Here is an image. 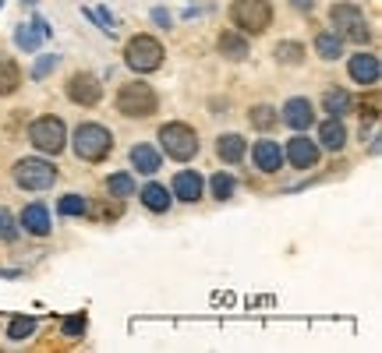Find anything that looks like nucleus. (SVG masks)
Returning <instances> with one entry per match:
<instances>
[{"mask_svg":"<svg viewBox=\"0 0 382 353\" xmlns=\"http://www.w3.org/2000/svg\"><path fill=\"white\" fill-rule=\"evenodd\" d=\"M138 191V180L128 174V170H117V174L106 176V194H113V198H131Z\"/></svg>","mask_w":382,"mask_h":353,"instance_id":"25","label":"nucleus"},{"mask_svg":"<svg viewBox=\"0 0 382 353\" xmlns=\"http://www.w3.org/2000/svg\"><path fill=\"white\" fill-rule=\"evenodd\" d=\"M149 18H153V25H156V28H170V25H174V14H170L167 7H153V11H149Z\"/></svg>","mask_w":382,"mask_h":353,"instance_id":"35","label":"nucleus"},{"mask_svg":"<svg viewBox=\"0 0 382 353\" xmlns=\"http://www.w3.org/2000/svg\"><path fill=\"white\" fill-rule=\"evenodd\" d=\"M244 152H248V142H244L241 135H220V138H216V156H220V163L237 167V163L244 159Z\"/></svg>","mask_w":382,"mask_h":353,"instance_id":"20","label":"nucleus"},{"mask_svg":"<svg viewBox=\"0 0 382 353\" xmlns=\"http://www.w3.org/2000/svg\"><path fill=\"white\" fill-rule=\"evenodd\" d=\"M142 205L149 209V212H170V201H174V194H170V187L167 184H160V180H149V184H142Z\"/></svg>","mask_w":382,"mask_h":353,"instance_id":"19","label":"nucleus"},{"mask_svg":"<svg viewBox=\"0 0 382 353\" xmlns=\"http://www.w3.org/2000/svg\"><path fill=\"white\" fill-rule=\"evenodd\" d=\"M170 194L181 198L185 205H198L202 194H205V176L198 174V170H181V174L174 176V184H170Z\"/></svg>","mask_w":382,"mask_h":353,"instance_id":"13","label":"nucleus"},{"mask_svg":"<svg viewBox=\"0 0 382 353\" xmlns=\"http://www.w3.org/2000/svg\"><path fill=\"white\" fill-rule=\"evenodd\" d=\"M21 7H36V0H21Z\"/></svg>","mask_w":382,"mask_h":353,"instance_id":"37","label":"nucleus"},{"mask_svg":"<svg viewBox=\"0 0 382 353\" xmlns=\"http://www.w3.org/2000/svg\"><path fill=\"white\" fill-rule=\"evenodd\" d=\"M347 71H351V78L358 85H379V75H382L376 53H354L351 64H347Z\"/></svg>","mask_w":382,"mask_h":353,"instance_id":"17","label":"nucleus"},{"mask_svg":"<svg viewBox=\"0 0 382 353\" xmlns=\"http://www.w3.org/2000/svg\"><path fill=\"white\" fill-rule=\"evenodd\" d=\"M319 159H322V149H319V142H311L304 131H297L284 145V163H290L294 170H315Z\"/></svg>","mask_w":382,"mask_h":353,"instance_id":"10","label":"nucleus"},{"mask_svg":"<svg viewBox=\"0 0 382 353\" xmlns=\"http://www.w3.org/2000/svg\"><path fill=\"white\" fill-rule=\"evenodd\" d=\"M29 142H32V149L43 152V156H61V152L68 149V124H64L57 113H43V117L32 120Z\"/></svg>","mask_w":382,"mask_h":353,"instance_id":"3","label":"nucleus"},{"mask_svg":"<svg viewBox=\"0 0 382 353\" xmlns=\"http://www.w3.org/2000/svg\"><path fill=\"white\" fill-rule=\"evenodd\" d=\"M329 21H333V32L340 39H351V43H368L372 39V28H368V18L358 4H333L329 7Z\"/></svg>","mask_w":382,"mask_h":353,"instance_id":"6","label":"nucleus"},{"mask_svg":"<svg viewBox=\"0 0 382 353\" xmlns=\"http://www.w3.org/2000/svg\"><path fill=\"white\" fill-rule=\"evenodd\" d=\"M18 226H21L25 233H32V237H50V230H53L50 205H46V201H29V205L21 209V216H18Z\"/></svg>","mask_w":382,"mask_h":353,"instance_id":"11","label":"nucleus"},{"mask_svg":"<svg viewBox=\"0 0 382 353\" xmlns=\"http://www.w3.org/2000/svg\"><path fill=\"white\" fill-rule=\"evenodd\" d=\"M64 95L75 102V106H82V110H93L103 102V82L89 75V71H78V75H71L68 78V85H64Z\"/></svg>","mask_w":382,"mask_h":353,"instance_id":"9","label":"nucleus"},{"mask_svg":"<svg viewBox=\"0 0 382 353\" xmlns=\"http://www.w3.org/2000/svg\"><path fill=\"white\" fill-rule=\"evenodd\" d=\"M57 167L50 163V159H39V156H29V159H18L14 167H11V180H14V187H21V191H50L53 184H57Z\"/></svg>","mask_w":382,"mask_h":353,"instance_id":"4","label":"nucleus"},{"mask_svg":"<svg viewBox=\"0 0 382 353\" xmlns=\"http://www.w3.org/2000/svg\"><path fill=\"white\" fill-rule=\"evenodd\" d=\"M131 167L138 170V176H156L160 167H163V152L156 145H149V142H138L131 149Z\"/></svg>","mask_w":382,"mask_h":353,"instance_id":"18","label":"nucleus"},{"mask_svg":"<svg viewBox=\"0 0 382 353\" xmlns=\"http://www.w3.org/2000/svg\"><path fill=\"white\" fill-rule=\"evenodd\" d=\"M290 7H294L297 14H311V11H315V0H290Z\"/></svg>","mask_w":382,"mask_h":353,"instance_id":"36","label":"nucleus"},{"mask_svg":"<svg viewBox=\"0 0 382 353\" xmlns=\"http://www.w3.org/2000/svg\"><path fill=\"white\" fill-rule=\"evenodd\" d=\"M216 50H220L227 60L241 64V60H248V53H252V43H248V36H244V32L223 28V32H220V39H216Z\"/></svg>","mask_w":382,"mask_h":353,"instance_id":"15","label":"nucleus"},{"mask_svg":"<svg viewBox=\"0 0 382 353\" xmlns=\"http://www.w3.org/2000/svg\"><path fill=\"white\" fill-rule=\"evenodd\" d=\"M315 53L322 60H340L344 57V39L336 32H315Z\"/></svg>","mask_w":382,"mask_h":353,"instance_id":"23","label":"nucleus"},{"mask_svg":"<svg viewBox=\"0 0 382 353\" xmlns=\"http://www.w3.org/2000/svg\"><path fill=\"white\" fill-rule=\"evenodd\" d=\"M160 152H167L177 163H188L198 156V131L191 124H181V120L163 124L160 127Z\"/></svg>","mask_w":382,"mask_h":353,"instance_id":"5","label":"nucleus"},{"mask_svg":"<svg viewBox=\"0 0 382 353\" xmlns=\"http://www.w3.org/2000/svg\"><path fill=\"white\" fill-rule=\"evenodd\" d=\"M273 57L286 64V68H297V64H304V43H297V39H280L277 43V50H273Z\"/></svg>","mask_w":382,"mask_h":353,"instance_id":"26","label":"nucleus"},{"mask_svg":"<svg viewBox=\"0 0 382 353\" xmlns=\"http://www.w3.org/2000/svg\"><path fill=\"white\" fill-rule=\"evenodd\" d=\"M319 149H326V152H344V149H347L344 117H326V120L319 124Z\"/></svg>","mask_w":382,"mask_h":353,"instance_id":"16","label":"nucleus"},{"mask_svg":"<svg viewBox=\"0 0 382 353\" xmlns=\"http://www.w3.org/2000/svg\"><path fill=\"white\" fill-rule=\"evenodd\" d=\"M86 329H89L86 315H68V318H64V325H61V332H64L68 339H78V336H86Z\"/></svg>","mask_w":382,"mask_h":353,"instance_id":"32","label":"nucleus"},{"mask_svg":"<svg viewBox=\"0 0 382 353\" xmlns=\"http://www.w3.org/2000/svg\"><path fill=\"white\" fill-rule=\"evenodd\" d=\"M230 18H234L237 32L259 36L273 21V4L269 0H230Z\"/></svg>","mask_w":382,"mask_h":353,"instance_id":"8","label":"nucleus"},{"mask_svg":"<svg viewBox=\"0 0 382 353\" xmlns=\"http://www.w3.org/2000/svg\"><path fill=\"white\" fill-rule=\"evenodd\" d=\"M57 64H61V57L57 53H43V57H36V64H32V82H43V78H50L53 71H57Z\"/></svg>","mask_w":382,"mask_h":353,"instance_id":"31","label":"nucleus"},{"mask_svg":"<svg viewBox=\"0 0 382 353\" xmlns=\"http://www.w3.org/2000/svg\"><path fill=\"white\" fill-rule=\"evenodd\" d=\"M234 191H237V180H234V174L220 170V174L209 176V194H212L216 201H230V198H234Z\"/></svg>","mask_w":382,"mask_h":353,"instance_id":"28","label":"nucleus"},{"mask_svg":"<svg viewBox=\"0 0 382 353\" xmlns=\"http://www.w3.org/2000/svg\"><path fill=\"white\" fill-rule=\"evenodd\" d=\"M29 25L39 32V39H53V25H50V21H46L39 11H32V21H29Z\"/></svg>","mask_w":382,"mask_h":353,"instance_id":"34","label":"nucleus"},{"mask_svg":"<svg viewBox=\"0 0 382 353\" xmlns=\"http://www.w3.org/2000/svg\"><path fill=\"white\" fill-rule=\"evenodd\" d=\"M248 120H252V127H255V131H273V127L280 124V110H277V106H269V102H259V106H252V110H248Z\"/></svg>","mask_w":382,"mask_h":353,"instance_id":"24","label":"nucleus"},{"mask_svg":"<svg viewBox=\"0 0 382 353\" xmlns=\"http://www.w3.org/2000/svg\"><path fill=\"white\" fill-rule=\"evenodd\" d=\"M21 88V68L14 64V57L0 53V95H14Z\"/></svg>","mask_w":382,"mask_h":353,"instance_id":"22","label":"nucleus"},{"mask_svg":"<svg viewBox=\"0 0 382 353\" xmlns=\"http://www.w3.org/2000/svg\"><path fill=\"white\" fill-rule=\"evenodd\" d=\"M18 230H21V226L14 223V216L0 209V241H4V244H14V241H18Z\"/></svg>","mask_w":382,"mask_h":353,"instance_id":"33","label":"nucleus"},{"mask_svg":"<svg viewBox=\"0 0 382 353\" xmlns=\"http://www.w3.org/2000/svg\"><path fill=\"white\" fill-rule=\"evenodd\" d=\"M280 120L290 131H308L315 124V106L308 102V95H290L280 110Z\"/></svg>","mask_w":382,"mask_h":353,"instance_id":"12","label":"nucleus"},{"mask_svg":"<svg viewBox=\"0 0 382 353\" xmlns=\"http://www.w3.org/2000/svg\"><path fill=\"white\" fill-rule=\"evenodd\" d=\"M71 152L82 163H103L113 152V135L103 124H78L71 135Z\"/></svg>","mask_w":382,"mask_h":353,"instance_id":"1","label":"nucleus"},{"mask_svg":"<svg viewBox=\"0 0 382 353\" xmlns=\"http://www.w3.org/2000/svg\"><path fill=\"white\" fill-rule=\"evenodd\" d=\"M57 212H61V216H89V198H82V194H64V198L57 201Z\"/></svg>","mask_w":382,"mask_h":353,"instance_id":"30","label":"nucleus"},{"mask_svg":"<svg viewBox=\"0 0 382 353\" xmlns=\"http://www.w3.org/2000/svg\"><path fill=\"white\" fill-rule=\"evenodd\" d=\"M156 106H160L156 88L145 85V82H124V85L117 88V110H120L124 117L142 120V117H153Z\"/></svg>","mask_w":382,"mask_h":353,"instance_id":"7","label":"nucleus"},{"mask_svg":"<svg viewBox=\"0 0 382 353\" xmlns=\"http://www.w3.org/2000/svg\"><path fill=\"white\" fill-rule=\"evenodd\" d=\"M39 43H43V39H39V32H36L32 25H18V28H14V46H18V50L36 53V50H39Z\"/></svg>","mask_w":382,"mask_h":353,"instance_id":"29","label":"nucleus"},{"mask_svg":"<svg viewBox=\"0 0 382 353\" xmlns=\"http://www.w3.org/2000/svg\"><path fill=\"white\" fill-rule=\"evenodd\" d=\"M322 110H326L329 117H347V113L354 110V95L340 85L326 88V92H322Z\"/></svg>","mask_w":382,"mask_h":353,"instance_id":"21","label":"nucleus"},{"mask_svg":"<svg viewBox=\"0 0 382 353\" xmlns=\"http://www.w3.org/2000/svg\"><path fill=\"white\" fill-rule=\"evenodd\" d=\"M36 329H39V318H36V315H18V318L7 322V339H11V343H21V339H29Z\"/></svg>","mask_w":382,"mask_h":353,"instance_id":"27","label":"nucleus"},{"mask_svg":"<svg viewBox=\"0 0 382 353\" xmlns=\"http://www.w3.org/2000/svg\"><path fill=\"white\" fill-rule=\"evenodd\" d=\"M163 60H167V50L156 36H131L124 46V64L135 75H153L163 68Z\"/></svg>","mask_w":382,"mask_h":353,"instance_id":"2","label":"nucleus"},{"mask_svg":"<svg viewBox=\"0 0 382 353\" xmlns=\"http://www.w3.org/2000/svg\"><path fill=\"white\" fill-rule=\"evenodd\" d=\"M252 159H255V167H259L262 174H280V167H284V149H280V142L262 138V142L252 145Z\"/></svg>","mask_w":382,"mask_h":353,"instance_id":"14","label":"nucleus"}]
</instances>
